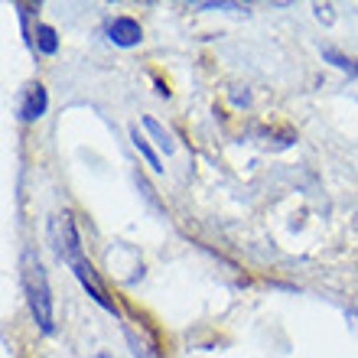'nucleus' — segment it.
Here are the masks:
<instances>
[{"label": "nucleus", "mask_w": 358, "mask_h": 358, "mask_svg": "<svg viewBox=\"0 0 358 358\" xmlns=\"http://www.w3.org/2000/svg\"><path fill=\"white\" fill-rule=\"evenodd\" d=\"M20 271H23V290H27V303H29V313H33V322L39 326V332L52 336V332H56L52 296H49V280H46V271H43V261H39L36 248H27V251H23Z\"/></svg>", "instance_id": "f257e3e1"}, {"label": "nucleus", "mask_w": 358, "mask_h": 358, "mask_svg": "<svg viewBox=\"0 0 358 358\" xmlns=\"http://www.w3.org/2000/svg\"><path fill=\"white\" fill-rule=\"evenodd\" d=\"M49 238H52V248H56L59 261H66L69 267H76L85 261L82 255V238H78V228H76V218L62 212V215L52 218V225H49Z\"/></svg>", "instance_id": "f03ea898"}, {"label": "nucleus", "mask_w": 358, "mask_h": 358, "mask_svg": "<svg viewBox=\"0 0 358 358\" xmlns=\"http://www.w3.org/2000/svg\"><path fill=\"white\" fill-rule=\"evenodd\" d=\"M108 39H111L114 46L131 49V46H141L143 29H141V23H137V20H131V17H114L111 27H108Z\"/></svg>", "instance_id": "7ed1b4c3"}, {"label": "nucleus", "mask_w": 358, "mask_h": 358, "mask_svg": "<svg viewBox=\"0 0 358 358\" xmlns=\"http://www.w3.org/2000/svg\"><path fill=\"white\" fill-rule=\"evenodd\" d=\"M72 271H76V277H78V280H82V287H85V290H88V296H92V300L98 303V306H104V310H108V313H117V306H114V303H111V296L104 293L101 280H98V273H94V267L88 264V261H82V264H76V267H72Z\"/></svg>", "instance_id": "20e7f679"}, {"label": "nucleus", "mask_w": 358, "mask_h": 358, "mask_svg": "<svg viewBox=\"0 0 358 358\" xmlns=\"http://www.w3.org/2000/svg\"><path fill=\"white\" fill-rule=\"evenodd\" d=\"M46 104H49V94H46V88L36 82V85H29L27 98L20 104V117H23V121H36V117L46 114Z\"/></svg>", "instance_id": "39448f33"}, {"label": "nucleus", "mask_w": 358, "mask_h": 358, "mask_svg": "<svg viewBox=\"0 0 358 358\" xmlns=\"http://www.w3.org/2000/svg\"><path fill=\"white\" fill-rule=\"evenodd\" d=\"M131 141H134V147L141 150L143 160H147V166H150L153 173H160L163 163H160V157H157V150L150 147V141H147V137H141V127H131Z\"/></svg>", "instance_id": "423d86ee"}, {"label": "nucleus", "mask_w": 358, "mask_h": 358, "mask_svg": "<svg viewBox=\"0 0 358 358\" xmlns=\"http://www.w3.org/2000/svg\"><path fill=\"white\" fill-rule=\"evenodd\" d=\"M36 49L43 52V56H56V52H59L56 29L46 27V23H39V27H36Z\"/></svg>", "instance_id": "0eeeda50"}, {"label": "nucleus", "mask_w": 358, "mask_h": 358, "mask_svg": "<svg viewBox=\"0 0 358 358\" xmlns=\"http://www.w3.org/2000/svg\"><path fill=\"white\" fill-rule=\"evenodd\" d=\"M143 127L150 131V137L157 141V147H160V150L166 153V157H170V153H173V137H170L166 131H163V124H160V121H153V117H143Z\"/></svg>", "instance_id": "6e6552de"}, {"label": "nucleus", "mask_w": 358, "mask_h": 358, "mask_svg": "<svg viewBox=\"0 0 358 358\" xmlns=\"http://www.w3.org/2000/svg\"><path fill=\"white\" fill-rule=\"evenodd\" d=\"M127 342H131V352H134V358H160V349H153V342L141 339L137 332H131V329H127Z\"/></svg>", "instance_id": "1a4fd4ad"}, {"label": "nucleus", "mask_w": 358, "mask_h": 358, "mask_svg": "<svg viewBox=\"0 0 358 358\" xmlns=\"http://www.w3.org/2000/svg\"><path fill=\"white\" fill-rule=\"evenodd\" d=\"M322 59H329L336 69H342V72H352V76H358V62L349 56H342L339 49H322Z\"/></svg>", "instance_id": "9d476101"}, {"label": "nucleus", "mask_w": 358, "mask_h": 358, "mask_svg": "<svg viewBox=\"0 0 358 358\" xmlns=\"http://www.w3.org/2000/svg\"><path fill=\"white\" fill-rule=\"evenodd\" d=\"M199 10H248L241 3H199Z\"/></svg>", "instance_id": "9b49d317"}, {"label": "nucleus", "mask_w": 358, "mask_h": 358, "mask_svg": "<svg viewBox=\"0 0 358 358\" xmlns=\"http://www.w3.org/2000/svg\"><path fill=\"white\" fill-rule=\"evenodd\" d=\"M349 320H358V310H352V313H349Z\"/></svg>", "instance_id": "f8f14e48"}, {"label": "nucleus", "mask_w": 358, "mask_h": 358, "mask_svg": "<svg viewBox=\"0 0 358 358\" xmlns=\"http://www.w3.org/2000/svg\"><path fill=\"white\" fill-rule=\"evenodd\" d=\"M94 358H111V355H108V352H98V355H94Z\"/></svg>", "instance_id": "ddd939ff"}]
</instances>
